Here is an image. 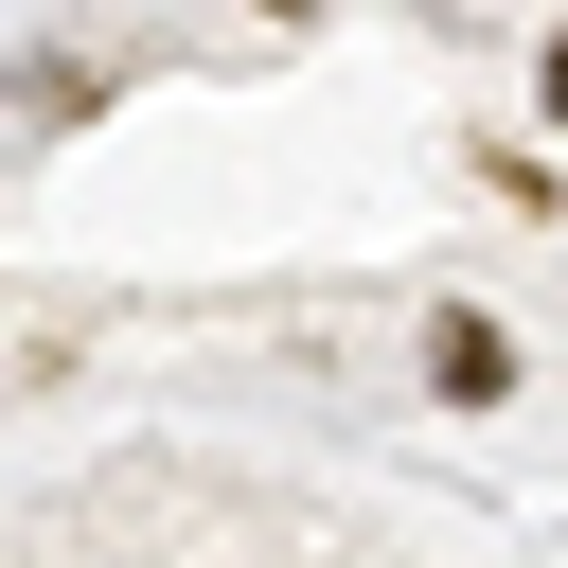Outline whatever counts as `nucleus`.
Here are the masks:
<instances>
[{
	"label": "nucleus",
	"instance_id": "obj_3",
	"mask_svg": "<svg viewBox=\"0 0 568 568\" xmlns=\"http://www.w3.org/2000/svg\"><path fill=\"white\" fill-rule=\"evenodd\" d=\"M266 18H302V0H266Z\"/></svg>",
	"mask_w": 568,
	"mask_h": 568
},
{
	"label": "nucleus",
	"instance_id": "obj_1",
	"mask_svg": "<svg viewBox=\"0 0 568 568\" xmlns=\"http://www.w3.org/2000/svg\"><path fill=\"white\" fill-rule=\"evenodd\" d=\"M426 373H444V390L479 408V390H515V337H497L479 302H444V320H426Z\"/></svg>",
	"mask_w": 568,
	"mask_h": 568
},
{
	"label": "nucleus",
	"instance_id": "obj_2",
	"mask_svg": "<svg viewBox=\"0 0 568 568\" xmlns=\"http://www.w3.org/2000/svg\"><path fill=\"white\" fill-rule=\"evenodd\" d=\"M532 89H550V106H568V36H550V53H532Z\"/></svg>",
	"mask_w": 568,
	"mask_h": 568
}]
</instances>
